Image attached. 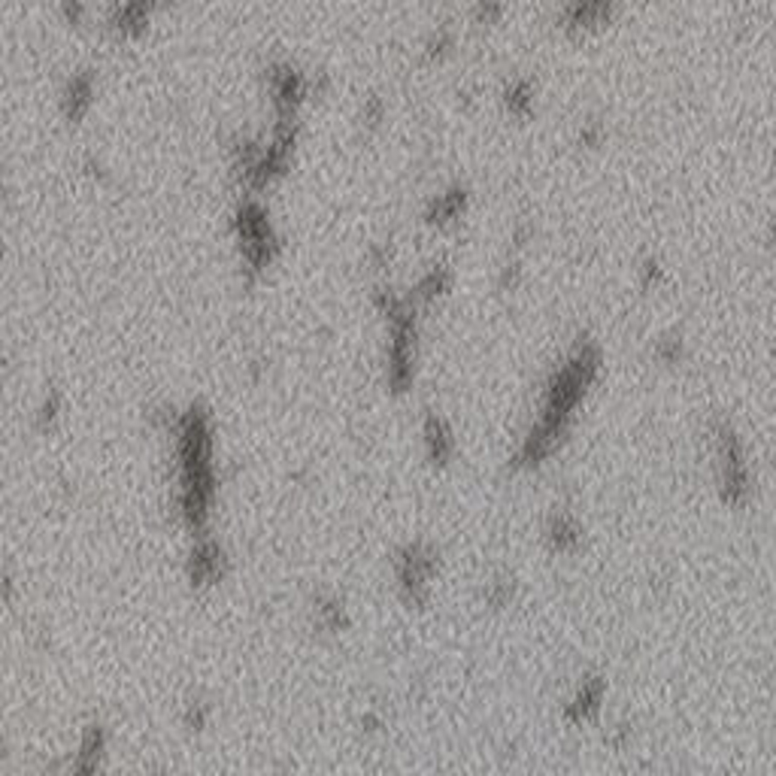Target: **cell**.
Returning <instances> with one entry per match:
<instances>
[{
  "label": "cell",
  "mask_w": 776,
  "mask_h": 776,
  "mask_svg": "<svg viewBox=\"0 0 776 776\" xmlns=\"http://www.w3.org/2000/svg\"><path fill=\"white\" fill-rule=\"evenodd\" d=\"M222 576V549L212 540H200L191 552V579L198 586H207Z\"/></svg>",
  "instance_id": "cell-6"
},
{
  "label": "cell",
  "mask_w": 776,
  "mask_h": 776,
  "mask_svg": "<svg viewBox=\"0 0 776 776\" xmlns=\"http://www.w3.org/2000/svg\"><path fill=\"white\" fill-rule=\"evenodd\" d=\"M437 570V552L425 543H409L394 561V574H397V586H401L404 598L409 603H422L428 595L430 576Z\"/></svg>",
  "instance_id": "cell-2"
},
{
  "label": "cell",
  "mask_w": 776,
  "mask_h": 776,
  "mask_svg": "<svg viewBox=\"0 0 776 776\" xmlns=\"http://www.w3.org/2000/svg\"><path fill=\"white\" fill-rule=\"evenodd\" d=\"M425 446H428V458L434 461V464H446L452 458V452H455L452 430L437 413H428V418H425Z\"/></svg>",
  "instance_id": "cell-5"
},
{
  "label": "cell",
  "mask_w": 776,
  "mask_h": 776,
  "mask_svg": "<svg viewBox=\"0 0 776 776\" xmlns=\"http://www.w3.org/2000/svg\"><path fill=\"white\" fill-rule=\"evenodd\" d=\"M101 758H103V731L101 728H89L85 737L79 743V752L73 755V768L70 776H97L101 770Z\"/></svg>",
  "instance_id": "cell-4"
},
{
  "label": "cell",
  "mask_w": 776,
  "mask_h": 776,
  "mask_svg": "<svg viewBox=\"0 0 776 776\" xmlns=\"http://www.w3.org/2000/svg\"><path fill=\"white\" fill-rule=\"evenodd\" d=\"M655 355H658L661 361H667V364H676L679 355H683V340H679V337H664V340H658V346H655Z\"/></svg>",
  "instance_id": "cell-14"
},
{
  "label": "cell",
  "mask_w": 776,
  "mask_h": 776,
  "mask_svg": "<svg viewBox=\"0 0 776 776\" xmlns=\"http://www.w3.org/2000/svg\"><path fill=\"white\" fill-rule=\"evenodd\" d=\"M449 46H452V34H449L446 28H440L437 34L428 40V55H430V58H440V55H443V52H446Z\"/></svg>",
  "instance_id": "cell-15"
},
{
  "label": "cell",
  "mask_w": 776,
  "mask_h": 776,
  "mask_svg": "<svg viewBox=\"0 0 776 776\" xmlns=\"http://www.w3.org/2000/svg\"><path fill=\"white\" fill-rule=\"evenodd\" d=\"M600 700H603V679L600 676H588V679H582V685L576 688V695L570 697V704H567L564 713H567L570 721L582 725V721H588L600 709Z\"/></svg>",
  "instance_id": "cell-3"
},
{
  "label": "cell",
  "mask_w": 776,
  "mask_h": 776,
  "mask_svg": "<svg viewBox=\"0 0 776 776\" xmlns=\"http://www.w3.org/2000/svg\"><path fill=\"white\" fill-rule=\"evenodd\" d=\"M600 137H603V125L600 122H595V118H591V122H586L579 127V139L586 146H598L600 143Z\"/></svg>",
  "instance_id": "cell-16"
},
{
  "label": "cell",
  "mask_w": 776,
  "mask_h": 776,
  "mask_svg": "<svg viewBox=\"0 0 776 776\" xmlns=\"http://www.w3.org/2000/svg\"><path fill=\"white\" fill-rule=\"evenodd\" d=\"M531 103H534L531 82H527V79H513L510 89H506V106H510V113L525 115L527 110H531Z\"/></svg>",
  "instance_id": "cell-11"
},
{
  "label": "cell",
  "mask_w": 776,
  "mask_h": 776,
  "mask_svg": "<svg viewBox=\"0 0 776 776\" xmlns=\"http://www.w3.org/2000/svg\"><path fill=\"white\" fill-rule=\"evenodd\" d=\"M513 591H515L513 579L501 576V579H494L491 586H489V591H485V598H489V603H491V607H506V603L513 600Z\"/></svg>",
  "instance_id": "cell-13"
},
{
  "label": "cell",
  "mask_w": 776,
  "mask_h": 776,
  "mask_svg": "<svg viewBox=\"0 0 776 776\" xmlns=\"http://www.w3.org/2000/svg\"><path fill=\"white\" fill-rule=\"evenodd\" d=\"M155 776H161V773H155Z\"/></svg>",
  "instance_id": "cell-21"
},
{
  "label": "cell",
  "mask_w": 776,
  "mask_h": 776,
  "mask_svg": "<svg viewBox=\"0 0 776 776\" xmlns=\"http://www.w3.org/2000/svg\"><path fill=\"white\" fill-rule=\"evenodd\" d=\"M610 13L612 9L607 4H570L561 9V21L567 28H591L610 18Z\"/></svg>",
  "instance_id": "cell-9"
},
{
  "label": "cell",
  "mask_w": 776,
  "mask_h": 776,
  "mask_svg": "<svg viewBox=\"0 0 776 776\" xmlns=\"http://www.w3.org/2000/svg\"><path fill=\"white\" fill-rule=\"evenodd\" d=\"M364 118H367L370 125H376L382 118V101H380V97H370V101H367V106H364Z\"/></svg>",
  "instance_id": "cell-18"
},
{
  "label": "cell",
  "mask_w": 776,
  "mask_h": 776,
  "mask_svg": "<svg viewBox=\"0 0 776 776\" xmlns=\"http://www.w3.org/2000/svg\"><path fill=\"white\" fill-rule=\"evenodd\" d=\"M449 283H452V270H449V267H446V264H434L422 279H418L413 297L422 300V304H430V300L440 297V295H443V291L449 288Z\"/></svg>",
  "instance_id": "cell-10"
},
{
  "label": "cell",
  "mask_w": 776,
  "mask_h": 776,
  "mask_svg": "<svg viewBox=\"0 0 776 776\" xmlns=\"http://www.w3.org/2000/svg\"><path fill=\"white\" fill-rule=\"evenodd\" d=\"M477 16H479V18H494V16H501V6L482 4V6H477Z\"/></svg>",
  "instance_id": "cell-20"
},
{
  "label": "cell",
  "mask_w": 776,
  "mask_h": 776,
  "mask_svg": "<svg viewBox=\"0 0 776 776\" xmlns=\"http://www.w3.org/2000/svg\"><path fill=\"white\" fill-rule=\"evenodd\" d=\"M316 612H319V624L321 628H328V631H340L343 622H346L343 619V603L340 600H325Z\"/></svg>",
  "instance_id": "cell-12"
},
{
  "label": "cell",
  "mask_w": 776,
  "mask_h": 776,
  "mask_svg": "<svg viewBox=\"0 0 776 776\" xmlns=\"http://www.w3.org/2000/svg\"><path fill=\"white\" fill-rule=\"evenodd\" d=\"M716 455H719V485L728 503H743L749 498V467L740 437L728 422H716Z\"/></svg>",
  "instance_id": "cell-1"
},
{
  "label": "cell",
  "mask_w": 776,
  "mask_h": 776,
  "mask_svg": "<svg viewBox=\"0 0 776 776\" xmlns=\"http://www.w3.org/2000/svg\"><path fill=\"white\" fill-rule=\"evenodd\" d=\"M515 279H519V264H506L503 267V273H501V285H515Z\"/></svg>",
  "instance_id": "cell-19"
},
{
  "label": "cell",
  "mask_w": 776,
  "mask_h": 776,
  "mask_svg": "<svg viewBox=\"0 0 776 776\" xmlns=\"http://www.w3.org/2000/svg\"><path fill=\"white\" fill-rule=\"evenodd\" d=\"M640 279H643V285L649 288V285H655L661 279V267H658V261H643V267H640Z\"/></svg>",
  "instance_id": "cell-17"
},
{
  "label": "cell",
  "mask_w": 776,
  "mask_h": 776,
  "mask_svg": "<svg viewBox=\"0 0 776 776\" xmlns=\"http://www.w3.org/2000/svg\"><path fill=\"white\" fill-rule=\"evenodd\" d=\"M464 203H467V191L458 188V186L449 188L446 194H437V200H430V207H428V222L443 224V222L458 219L461 210H464Z\"/></svg>",
  "instance_id": "cell-8"
},
{
  "label": "cell",
  "mask_w": 776,
  "mask_h": 776,
  "mask_svg": "<svg viewBox=\"0 0 776 776\" xmlns=\"http://www.w3.org/2000/svg\"><path fill=\"white\" fill-rule=\"evenodd\" d=\"M546 540L555 552H570V549H576V543H579V522L567 510L552 513V519L546 525Z\"/></svg>",
  "instance_id": "cell-7"
}]
</instances>
